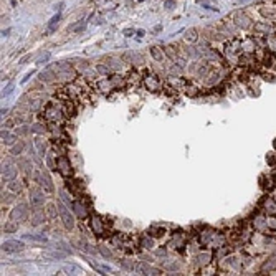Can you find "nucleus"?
<instances>
[{"mask_svg": "<svg viewBox=\"0 0 276 276\" xmlns=\"http://www.w3.org/2000/svg\"><path fill=\"white\" fill-rule=\"evenodd\" d=\"M58 212H60V215H61V220H63V223H65V226L68 230H71L75 226V220H73V215L70 213V210L66 209L65 205H63L61 202H58Z\"/></svg>", "mask_w": 276, "mask_h": 276, "instance_id": "1", "label": "nucleus"}, {"mask_svg": "<svg viewBox=\"0 0 276 276\" xmlns=\"http://www.w3.org/2000/svg\"><path fill=\"white\" fill-rule=\"evenodd\" d=\"M2 250L7 251V253H17V251L23 250V243L22 241H17V240H7L2 243Z\"/></svg>", "mask_w": 276, "mask_h": 276, "instance_id": "2", "label": "nucleus"}, {"mask_svg": "<svg viewBox=\"0 0 276 276\" xmlns=\"http://www.w3.org/2000/svg\"><path fill=\"white\" fill-rule=\"evenodd\" d=\"M30 205L33 209H40L43 207V192L38 188H32L30 190Z\"/></svg>", "mask_w": 276, "mask_h": 276, "instance_id": "3", "label": "nucleus"}, {"mask_svg": "<svg viewBox=\"0 0 276 276\" xmlns=\"http://www.w3.org/2000/svg\"><path fill=\"white\" fill-rule=\"evenodd\" d=\"M17 175V167H13V166H5L2 169V179L3 180H7V182H12L13 179H15Z\"/></svg>", "mask_w": 276, "mask_h": 276, "instance_id": "4", "label": "nucleus"}, {"mask_svg": "<svg viewBox=\"0 0 276 276\" xmlns=\"http://www.w3.org/2000/svg\"><path fill=\"white\" fill-rule=\"evenodd\" d=\"M12 218L13 220H25L27 218V207L25 205H18L15 210L12 212Z\"/></svg>", "mask_w": 276, "mask_h": 276, "instance_id": "5", "label": "nucleus"}, {"mask_svg": "<svg viewBox=\"0 0 276 276\" xmlns=\"http://www.w3.org/2000/svg\"><path fill=\"white\" fill-rule=\"evenodd\" d=\"M40 182H41V185H43V188H45L46 192H51V190H53V183H51V180H50V177H48V174H46V172H43V174H41Z\"/></svg>", "mask_w": 276, "mask_h": 276, "instance_id": "6", "label": "nucleus"}, {"mask_svg": "<svg viewBox=\"0 0 276 276\" xmlns=\"http://www.w3.org/2000/svg\"><path fill=\"white\" fill-rule=\"evenodd\" d=\"M60 18H61V15H60V13H56V15L50 20V23H48V33H51V32L56 30V25H58V22H60Z\"/></svg>", "mask_w": 276, "mask_h": 276, "instance_id": "7", "label": "nucleus"}, {"mask_svg": "<svg viewBox=\"0 0 276 276\" xmlns=\"http://www.w3.org/2000/svg\"><path fill=\"white\" fill-rule=\"evenodd\" d=\"M23 240H32V241H46V238L43 235H32V233H25Z\"/></svg>", "mask_w": 276, "mask_h": 276, "instance_id": "8", "label": "nucleus"}, {"mask_svg": "<svg viewBox=\"0 0 276 276\" xmlns=\"http://www.w3.org/2000/svg\"><path fill=\"white\" fill-rule=\"evenodd\" d=\"M2 141L5 144H12L13 141H15V136L8 134V131H2Z\"/></svg>", "mask_w": 276, "mask_h": 276, "instance_id": "9", "label": "nucleus"}, {"mask_svg": "<svg viewBox=\"0 0 276 276\" xmlns=\"http://www.w3.org/2000/svg\"><path fill=\"white\" fill-rule=\"evenodd\" d=\"M43 220H45V215L38 212V213H35V215H33V222H32V225H40Z\"/></svg>", "mask_w": 276, "mask_h": 276, "instance_id": "10", "label": "nucleus"}, {"mask_svg": "<svg viewBox=\"0 0 276 276\" xmlns=\"http://www.w3.org/2000/svg\"><path fill=\"white\" fill-rule=\"evenodd\" d=\"M185 38H187V40H190V41H195L197 40V30H195V28H190V30L187 32Z\"/></svg>", "mask_w": 276, "mask_h": 276, "instance_id": "11", "label": "nucleus"}, {"mask_svg": "<svg viewBox=\"0 0 276 276\" xmlns=\"http://www.w3.org/2000/svg\"><path fill=\"white\" fill-rule=\"evenodd\" d=\"M65 271H73V274H81L83 273V270L80 268V266H75V265H70V266H66Z\"/></svg>", "mask_w": 276, "mask_h": 276, "instance_id": "12", "label": "nucleus"}, {"mask_svg": "<svg viewBox=\"0 0 276 276\" xmlns=\"http://www.w3.org/2000/svg\"><path fill=\"white\" fill-rule=\"evenodd\" d=\"M94 268H98L99 271H103V274H108V273H113V270L109 268V266H106V265H96L94 263Z\"/></svg>", "mask_w": 276, "mask_h": 276, "instance_id": "13", "label": "nucleus"}, {"mask_svg": "<svg viewBox=\"0 0 276 276\" xmlns=\"http://www.w3.org/2000/svg\"><path fill=\"white\" fill-rule=\"evenodd\" d=\"M151 53H152V56L156 58V60H162V51L159 50L157 46H152L151 48Z\"/></svg>", "mask_w": 276, "mask_h": 276, "instance_id": "14", "label": "nucleus"}, {"mask_svg": "<svg viewBox=\"0 0 276 276\" xmlns=\"http://www.w3.org/2000/svg\"><path fill=\"white\" fill-rule=\"evenodd\" d=\"M81 207H83V205H81L80 202L75 203V209H76V212H78V215L80 217H86V212H84V209H81Z\"/></svg>", "mask_w": 276, "mask_h": 276, "instance_id": "15", "label": "nucleus"}, {"mask_svg": "<svg viewBox=\"0 0 276 276\" xmlns=\"http://www.w3.org/2000/svg\"><path fill=\"white\" fill-rule=\"evenodd\" d=\"M48 256H50V258L61 260V258H65V256H66V253H58V251H53V253H48Z\"/></svg>", "mask_w": 276, "mask_h": 276, "instance_id": "16", "label": "nucleus"}, {"mask_svg": "<svg viewBox=\"0 0 276 276\" xmlns=\"http://www.w3.org/2000/svg\"><path fill=\"white\" fill-rule=\"evenodd\" d=\"M71 30L73 32H81V30H84V22H80V23H76V25L71 27Z\"/></svg>", "mask_w": 276, "mask_h": 276, "instance_id": "17", "label": "nucleus"}, {"mask_svg": "<svg viewBox=\"0 0 276 276\" xmlns=\"http://www.w3.org/2000/svg\"><path fill=\"white\" fill-rule=\"evenodd\" d=\"M22 149H23V144L20 142L18 146H15V147L12 149V154H15V156H17V154H20V152H22Z\"/></svg>", "mask_w": 276, "mask_h": 276, "instance_id": "18", "label": "nucleus"}, {"mask_svg": "<svg viewBox=\"0 0 276 276\" xmlns=\"http://www.w3.org/2000/svg\"><path fill=\"white\" fill-rule=\"evenodd\" d=\"M50 56H51L50 53H45V55H41V56H40V60H38V63H46L48 60H50Z\"/></svg>", "mask_w": 276, "mask_h": 276, "instance_id": "19", "label": "nucleus"}, {"mask_svg": "<svg viewBox=\"0 0 276 276\" xmlns=\"http://www.w3.org/2000/svg\"><path fill=\"white\" fill-rule=\"evenodd\" d=\"M48 213H50V217L55 215V205H48Z\"/></svg>", "mask_w": 276, "mask_h": 276, "instance_id": "20", "label": "nucleus"}, {"mask_svg": "<svg viewBox=\"0 0 276 276\" xmlns=\"http://www.w3.org/2000/svg\"><path fill=\"white\" fill-rule=\"evenodd\" d=\"M10 188H12V190H17V192H20V185H18V183H15V182H13V183H10Z\"/></svg>", "mask_w": 276, "mask_h": 276, "instance_id": "21", "label": "nucleus"}, {"mask_svg": "<svg viewBox=\"0 0 276 276\" xmlns=\"http://www.w3.org/2000/svg\"><path fill=\"white\" fill-rule=\"evenodd\" d=\"M172 7H175V2H172V0L166 2V8H172Z\"/></svg>", "mask_w": 276, "mask_h": 276, "instance_id": "22", "label": "nucleus"}, {"mask_svg": "<svg viewBox=\"0 0 276 276\" xmlns=\"http://www.w3.org/2000/svg\"><path fill=\"white\" fill-rule=\"evenodd\" d=\"M33 73H35V71H30V73H28V75L25 76V78H23V80H22V83H27V81H28V80H30V76H32Z\"/></svg>", "mask_w": 276, "mask_h": 276, "instance_id": "23", "label": "nucleus"}, {"mask_svg": "<svg viewBox=\"0 0 276 276\" xmlns=\"http://www.w3.org/2000/svg\"><path fill=\"white\" fill-rule=\"evenodd\" d=\"M101 253H103V255L106 256V258H109V256H111V253H109V251L106 250V248H101Z\"/></svg>", "mask_w": 276, "mask_h": 276, "instance_id": "24", "label": "nucleus"}, {"mask_svg": "<svg viewBox=\"0 0 276 276\" xmlns=\"http://www.w3.org/2000/svg\"><path fill=\"white\" fill-rule=\"evenodd\" d=\"M98 71H101V73H109V70H106L104 66H98Z\"/></svg>", "mask_w": 276, "mask_h": 276, "instance_id": "25", "label": "nucleus"}, {"mask_svg": "<svg viewBox=\"0 0 276 276\" xmlns=\"http://www.w3.org/2000/svg\"><path fill=\"white\" fill-rule=\"evenodd\" d=\"M132 33H134L132 30H124V35H127V37H131V35H132Z\"/></svg>", "mask_w": 276, "mask_h": 276, "instance_id": "26", "label": "nucleus"}, {"mask_svg": "<svg viewBox=\"0 0 276 276\" xmlns=\"http://www.w3.org/2000/svg\"><path fill=\"white\" fill-rule=\"evenodd\" d=\"M162 30V27L161 25H157V27H154V32H161Z\"/></svg>", "mask_w": 276, "mask_h": 276, "instance_id": "27", "label": "nucleus"}]
</instances>
